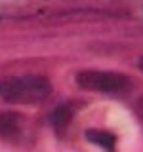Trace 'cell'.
I'll list each match as a JSON object with an SVG mask.
<instances>
[{"instance_id": "1", "label": "cell", "mask_w": 143, "mask_h": 152, "mask_svg": "<svg viewBox=\"0 0 143 152\" xmlns=\"http://www.w3.org/2000/svg\"><path fill=\"white\" fill-rule=\"evenodd\" d=\"M52 93V84L40 74H13L0 78V99L10 104H38Z\"/></svg>"}, {"instance_id": "2", "label": "cell", "mask_w": 143, "mask_h": 152, "mask_svg": "<svg viewBox=\"0 0 143 152\" xmlns=\"http://www.w3.org/2000/svg\"><path fill=\"white\" fill-rule=\"evenodd\" d=\"M76 84L78 88L86 89V91L94 93H103V95H124L130 91L133 82L130 76L122 72H114V70H80L76 74Z\"/></svg>"}, {"instance_id": "3", "label": "cell", "mask_w": 143, "mask_h": 152, "mask_svg": "<svg viewBox=\"0 0 143 152\" xmlns=\"http://www.w3.org/2000/svg\"><path fill=\"white\" fill-rule=\"evenodd\" d=\"M29 137V122L23 114L13 110H0V139L21 145Z\"/></svg>"}, {"instance_id": "4", "label": "cell", "mask_w": 143, "mask_h": 152, "mask_svg": "<svg viewBox=\"0 0 143 152\" xmlns=\"http://www.w3.org/2000/svg\"><path fill=\"white\" fill-rule=\"evenodd\" d=\"M78 108H80V103H76V101H67L55 107V110L52 112V126L55 127L57 133H63L71 126Z\"/></svg>"}, {"instance_id": "5", "label": "cell", "mask_w": 143, "mask_h": 152, "mask_svg": "<svg viewBox=\"0 0 143 152\" xmlns=\"http://www.w3.org/2000/svg\"><path fill=\"white\" fill-rule=\"evenodd\" d=\"M86 139L92 145L99 146V148H103L107 152L114 150V145H116V137L109 131H103V129H86Z\"/></svg>"}, {"instance_id": "6", "label": "cell", "mask_w": 143, "mask_h": 152, "mask_svg": "<svg viewBox=\"0 0 143 152\" xmlns=\"http://www.w3.org/2000/svg\"><path fill=\"white\" fill-rule=\"evenodd\" d=\"M136 112H137V116L143 120V97L137 101V104H136Z\"/></svg>"}, {"instance_id": "7", "label": "cell", "mask_w": 143, "mask_h": 152, "mask_svg": "<svg viewBox=\"0 0 143 152\" xmlns=\"http://www.w3.org/2000/svg\"><path fill=\"white\" fill-rule=\"evenodd\" d=\"M137 66H139V70H143V55L137 59Z\"/></svg>"}]
</instances>
